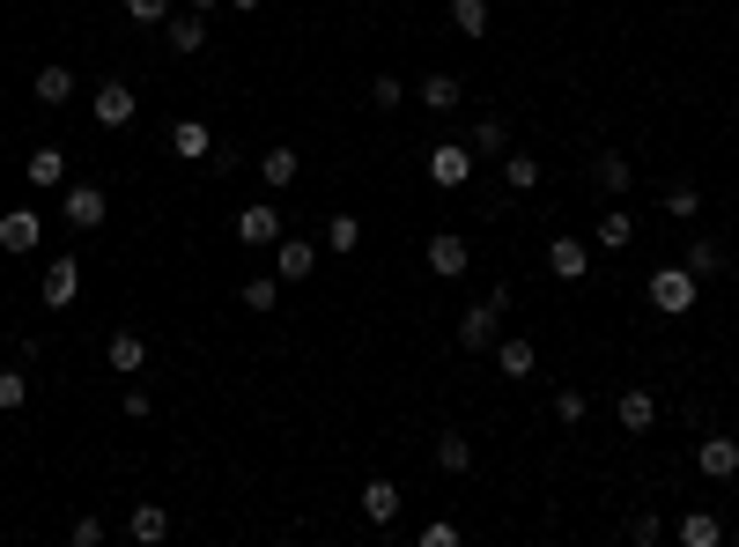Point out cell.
Instances as JSON below:
<instances>
[{
    "mask_svg": "<svg viewBox=\"0 0 739 547\" xmlns=\"http://www.w3.org/2000/svg\"><path fill=\"white\" fill-rule=\"evenodd\" d=\"M503 311H511V289L495 281V289H489L481 303H467V311H459V348H467V355L495 348V325H503Z\"/></svg>",
    "mask_w": 739,
    "mask_h": 547,
    "instance_id": "6da1fadb",
    "label": "cell"
},
{
    "mask_svg": "<svg viewBox=\"0 0 739 547\" xmlns=\"http://www.w3.org/2000/svg\"><path fill=\"white\" fill-rule=\"evenodd\" d=\"M695 289H703V281H695L688 267H658V274H651V303H658L665 319H688V311H695Z\"/></svg>",
    "mask_w": 739,
    "mask_h": 547,
    "instance_id": "7a4b0ae2",
    "label": "cell"
},
{
    "mask_svg": "<svg viewBox=\"0 0 739 547\" xmlns=\"http://www.w3.org/2000/svg\"><path fill=\"white\" fill-rule=\"evenodd\" d=\"M237 245H245V251H274V245H281V207H274V200L237 207Z\"/></svg>",
    "mask_w": 739,
    "mask_h": 547,
    "instance_id": "3957f363",
    "label": "cell"
},
{
    "mask_svg": "<svg viewBox=\"0 0 739 547\" xmlns=\"http://www.w3.org/2000/svg\"><path fill=\"white\" fill-rule=\"evenodd\" d=\"M467 178H473V149H467V141H429V185L459 193Z\"/></svg>",
    "mask_w": 739,
    "mask_h": 547,
    "instance_id": "277c9868",
    "label": "cell"
},
{
    "mask_svg": "<svg viewBox=\"0 0 739 547\" xmlns=\"http://www.w3.org/2000/svg\"><path fill=\"white\" fill-rule=\"evenodd\" d=\"M60 215H67L74 229H104L111 200H104V185H67V193H60Z\"/></svg>",
    "mask_w": 739,
    "mask_h": 547,
    "instance_id": "5b68a950",
    "label": "cell"
},
{
    "mask_svg": "<svg viewBox=\"0 0 739 547\" xmlns=\"http://www.w3.org/2000/svg\"><path fill=\"white\" fill-rule=\"evenodd\" d=\"M38 297H45V311H67V303L82 297V259H45V281H38Z\"/></svg>",
    "mask_w": 739,
    "mask_h": 547,
    "instance_id": "8992f818",
    "label": "cell"
},
{
    "mask_svg": "<svg viewBox=\"0 0 739 547\" xmlns=\"http://www.w3.org/2000/svg\"><path fill=\"white\" fill-rule=\"evenodd\" d=\"M89 111H97V126H133L141 97H133V82H97V97H89Z\"/></svg>",
    "mask_w": 739,
    "mask_h": 547,
    "instance_id": "52a82bcc",
    "label": "cell"
},
{
    "mask_svg": "<svg viewBox=\"0 0 739 547\" xmlns=\"http://www.w3.org/2000/svg\"><path fill=\"white\" fill-rule=\"evenodd\" d=\"M467 267H473L467 237H451V229H437V237H429V274H437V281H459Z\"/></svg>",
    "mask_w": 739,
    "mask_h": 547,
    "instance_id": "ba28073f",
    "label": "cell"
},
{
    "mask_svg": "<svg viewBox=\"0 0 739 547\" xmlns=\"http://www.w3.org/2000/svg\"><path fill=\"white\" fill-rule=\"evenodd\" d=\"M104 363H111L119 377H141V371H148V341L133 333V325H119V333L104 341Z\"/></svg>",
    "mask_w": 739,
    "mask_h": 547,
    "instance_id": "9c48e42d",
    "label": "cell"
},
{
    "mask_svg": "<svg viewBox=\"0 0 739 547\" xmlns=\"http://www.w3.org/2000/svg\"><path fill=\"white\" fill-rule=\"evenodd\" d=\"M311 267H319V245H311V237H281V245H274V274H281V281H311Z\"/></svg>",
    "mask_w": 739,
    "mask_h": 547,
    "instance_id": "30bf717a",
    "label": "cell"
},
{
    "mask_svg": "<svg viewBox=\"0 0 739 547\" xmlns=\"http://www.w3.org/2000/svg\"><path fill=\"white\" fill-rule=\"evenodd\" d=\"M591 185H599L607 200H621L629 185H636V171H629V155H621V149H599V155H591Z\"/></svg>",
    "mask_w": 739,
    "mask_h": 547,
    "instance_id": "8fae6325",
    "label": "cell"
},
{
    "mask_svg": "<svg viewBox=\"0 0 739 547\" xmlns=\"http://www.w3.org/2000/svg\"><path fill=\"white\" fill-rule=\"evenodd\" d=\"M547 274H555V281H585V274H591V245L555 237V245H547Z\"/></svg>",
    "mask_w": 739,
    "mask_h": 547,
    "instance_id": "7c38bea8",
    "label": "cell"
},
{
    "mask_svg": "<svg viewBox=\"0 0 739 547\" xmlns=\"http://www.w3.org/2000/svg\"><path fill=\"white\" fill-rule=\"evenodd\" d=\"M695 466L710 473V481H732L739 473V437H703V444H695Z\"/></svg>",
    "mask_w": 739,
    "mask_h": 547,
    "instance_id": "4fadbf2b",
    "label": "cell"
},
{
    "mask_svg": "<svg viewBox=\"0 0 739 547\" xmlns=\"http://www.w3.org/2000/svg\"><path fill=\"white\" fill-rule=\"evenodd\" d=\"M126 540L163 547V540H171V511H163V503H133V518H126Z\"/></svg>",
    "mask_w": 739,
    "mask_h": 547,
    "instance_id": "5bb4252c",
    "label": "cell"
},
{
    "mask_svg": "<svg viewBox=\"0 0 739 547\" xmlns=\"http://www.w3.org/2000/svg\"><path fill=\"white\" fill-rule=\"evenodd\" d=\"M38 237H45V223H38L30 207H8V215H0V251H38Z\"/></svg>",
    "mask_w": 739,
    "mask_h": 547,
    "instance_id": "9a60e30c",
    "label": "cell"
},
{
    "mask_svg": "<svg viewBox=\"0 0 739 547\" xmlns=\"http://www.w3.org/2000/svg\"><path fill=\"white\" fill-rule=\"evenodd\" d=\"M171 155L178 163H207V155H215V133H207L200 119H178L171 126Z\"/></svg>",
    "mask_w": 739,
    "mask_h": 547,
    "instance_id": "2e32d148",
    "label": "cell"
},
{
    "mask_svg": "<svg viewBox=\"0 0 739 547\" xmlns=\"http://www.w3.org/2000/svg\"><path fill=\"white\" fill-rule=\"evenodd\" d=\"M296 171H303V155H296L289 141H274V149L259 155V178H267V193H289V185H296Z\"/></svg>",
    "mask_w": 739,
    "mask_h": 547,
    "instance_id": "e0dca14e",
    "label": "cell"
},
{
    "mask_svg": "<svg viewBox=\"0 0 739 547\" xmlns=\"http://www.w3.org/2000/svg\"><path fill=\"white\" fill-rule=\"evenodd\" d=\"M415 97L429 104V111H459V104H467V82H459V75H421Z\"/></svg>",
    "mask_w": 739,
    "mask_h": 547,
    "instance_id": "ac0fdd59",
    "label": "cell"
},
{
    "mask_svg": "<svg viewBox=\"0 0 739 547\" xmlns=\"http://www.w3.org/2000/svg\"><path fill=\"white\" fill-rule=\"evenodd\" d=\"M614 422L629 429V437H643V429L658 422V399L643 393V385H636V393H621V399H614Z\"/></svg>",
    "mask_w": 739,
    "mask_h": 547,
    "instance_id": "d6986e66",
    "label": "cell"
},
{
    "mask_svg": "<svg viewBox=\"0 0 739 547\" xmlns=\"http://www.w3.org/2000/svg\"><path fill=\"white\" fill-rule=\"evenodd\" d=\"M681 267H688L695 281H717V274H725V245H717V237H695V245L681 251Z\"/></svg>",
    "mask_w": 739,
    "mask_h": 547,
    "instance_id": "ffe728a7",
    "label": "cell"
},
{
    "mask_svg": "<svg viewBox=\"0 0 739 547\" xmlns=\"http://www.w3.org/2000/svg\"><path fill=\"white\" fill-rule=\"evenodd\" d=\"M636 237V223H629V207H599V229H591V245L599 251H621Z\"/></svg>",
    "mask_w": 739,
    "mask_h": 547,
    "instance_id": "44dd1931",
    "label": "cell"
},
{
    "mask_svg": "<svg viewBox=\"0 0 739 547\" xmlns=\"http://www.w3.org/2000/svg\"><path fill=\"white\" fill-rule=\"evenodd\" d=\"M30 185H38V193H52V185H67V155L52 149V141H45V149H30Z\"/></svg>",
    "mask_w": 739,
    "mask_h": 547,
    "instance_id": "7402d4cb",
    "label": "cell"
},
{
    "mask_svg": "<svg viewBox=\"0 0 739 547\" xmlns=\"http://www.w3.org/2000/svg\"><path fill=\"white\" fill-rule=\"evenodd\" d=\"M363 518L370 525H393L399 518V489H393V481H363Z\"/></svg>",
    "mask_w": 739,
    "mask_h": 547,
    "instance_id": "603a6c76",
    "label": "cell"
},
{
    "mask_svg": "<svg viewBox=\"0 0 739 547\" xmlns=\"http://www.w3.org/2000/svg\"><path fill=\"white\" fill-rule=\"evenodd\" d=\"M163 37H171V52H185V60H193V52L207 45V15H193V8H185L178 23H163Z\"/></svg>",
    "mask_w": 739,
    "mask_h": 547,
    "instance_id": "cb8c5ba5",
    "label": "cell"
},
{
    "mask_svg": "<svg viewBox=\"0 0 739 547\" xmlns=\"http://www.w3.org/2000/svg\"><path fill=\"white\" fill-rule=\"evenodd\" d=\"M30 89H38V104H74V67H60V60H52V67H38V82H30Z\"/></svg>",
    "mask_w": 739,
    "mask_h": 547,
    "instance_id": "d4e9b609",
    "label": "cell"
},
{
    "mask_svg": "<svg viewBox=\"0 0 739 547\" xmlns=\"http://www.w3.org/2000/svg\"><path fill=\"white\" fill-rule=\"evenodd\" d=\"M503 185H511V193H533V185H540V155L503 149Z\"/></svg>",
    "mask_w": 739,
    "mask_h": 547,
    "instance_id": "484cf974",
    "label": "cell"
},
{
    "mask_svg": "<svg viewBox=\"0 0 739 547\" xmlns=\"http://www.w3.org/2000/svg\"><path fill=\"white\" fill-rule=\"evenodd\" d=\"M451 30L481 45V37H489V0H451Z\"/></svg>",
    "mask_w": 739,
    "mask_h": 547,
    "instance_id": "4316f807",
    "label": "cell"
},
{
    "mask_svg": "<svg viewBox=\"0 0 739 547\" xmlns=\"http://www.w3.org/2000/svg\"><path fill=\"white\" fill-rule=\"evenodd\" d=\"M681 540L688 547H717L725 540V518H717V511H688V518H681Z\"/></svg>",
    "mask_w": 739,
    "mask_h": 547,
    "instance_id": "83f0119b",
    "label": "cell"
},
{
    "mask_svg": "<svg viewBox=\"0 0 739 547\" xmlns=\"http://www.w3.org/2000/svg\"><path fill=\"white\" fill-rule=\"evenodd\" d=\"M467 149H473V155H503V149H511V126H503V119L489 111V119H481V126L467 133Z\"/></svg>",
    "mask_w": 739,
    "mask_h": 547,
    "instance_id": "f1b7e54d",
    "label": "cell"
},
{
    "mask_svg": "<svg viewBox=\"0 0 739 547\" xmlns=\"http://www.w3.org/2000/svg\"><path fill=\"white\" fill-rule=\"evenodd\" d=\"M533 363H540L533 341H503V348H495V371H503V377H533Z\"/></svg>",
    "mask_w": 739,
    "mask_h": 547,
    "instance_id": "f546056e",
    "label": "cell"
},
{
    "mask_svg": "<svg viewBox=\"0 0 739 547\" xmlns=\"http://www.w3.org/2000/svg\"><path fill=\"white\" fill-rule=\"evenodd\" d=\"M437 466H443V473H467V466H473V444L459 437V429H443V437H437Z\"/></svg>",
    "mask_w": 739,
    "mask_h": 547,
    "instance_id": "4dcf8cb0",
    "label": "cell"
},
{
    "mask_svg": "<svg viewBox=\"0 0 739 547\" xmlns=\"http://www.w3.org/2000/svg\"><path fill=\"white\" fill-rule=\"evenodd\" d=\"M281 303V274H251L245 281V311H274Z\"/></svg>",
    "mask_w": 739,
    "mask_h": 547,
    "instance_id": "1f68e13d",
    "label": "cell"
},
{
    "mask_svg": "<svg viewBox=\"0 0 739 547\" xmlns=\"http://www.w3.org/2000/svg\"><path fill=\"white\" fill-rule=\"evenodd\" d=\"M363 245V223H355V215H333V223H325V251H355Z\"/></svg>",
    "mask_w": 739,
    "mask_h": 547,
    "instance_id": "d6a6232c",
    "label": "cell"
},
{
    "mask_svg": "<svg viewBox=\"0 0 739 547\" xmlns=\"http://www.w3.org/2000/svg\"><path fill=\"white\" fill-rule=\"evenodd\" d=\"M665 215H673V223H695V215H703V193H695V185H673V193H665Z\"/></svg>",
    "mask_w": 739,
    "mask_h": 547,
    "instance_id": "836d02e7",
    "label": "cell"
},
{
    "mask_svg": "<svg viewBox=\"0 0 739 547\" xmlns=\"http://www.w3.org/2000/svg\"><path fill=\"white\" fill-rule=\"evenodd\" d=\"M23 399H30V377L23 371H0V415H15Z\"/></svg>",
    "mask_w": 739,
    "mask_h": 547,
    "instance_id": "e575fe53",
    "label": "cell"
},
{
    "mask_svg": "<svg viewBox=\"0 0 739 547\" xmlns=\"http://www.w3.org/2000/svg\"><path fill=\"white\" fill-rule=\"evenodd\" d=\"M370 104H377V111H399V104H407V82L377 75V82H370Z\"/></svg>",
    "mask_w": 739,
    "mask_h": 547,
    "instance_id": "d590c367",
    "label": "cell"
},
{
    "mask_svg": "<svg viewBox=\"0 0 739 547\" xmlns=\"http://www.w3.org/2000/svg\"><path fill=\"white\" fill-rule=\"evenodd\" d=\"M585 407H591V399L563 385V393H555V422H563V429H577V422H585Z\"/></svg>",
    "mask_w": 739,
    "mask_h": 547,
    "instance_id": "8d00e7d4",
    "label": "cell"
},
{
    "mask_svg": "<svg viewBox=\"0 0 739 547\" xmlns=\"http://www.w3.org/2000/svg\"><path fill=\"white\" fill-rule=\"evenodd\" d=\"M629 540H636V547H658V540H665V525L643 511V518H629Z\"/></svg>",
    "mask_w": 739,
    "mask_h": 547,
    "instance_id": "74e56055",
    "label": "cell"
},
{
    "mask_svg": "<svg viewBox=\"0 0 739 547\" xmlns=\"http://www.w3.org/2000/svg\"><path fill=\"white\" fill-rule=\"evenodd\" d=\"M126 15H133V23H163V15H171V0H126Z\"/></svg>",
    "mask_w": 739,
    "mask_h": 547,
    "instance_id": "f35d334b",
    "label": "cell"
},
{
    "mask_svg": "<svg viewBox=\"0 0 739 547\" xmlns=\"http://www.w3.org/2000/svg\"><path fill=\"white\" fill-rule=\"evenodd\" d=\"M421 547H459V525H443V518H429V525H421Z\"/></svg>",
    "mask_w": 739,
    "mask_h": 547,
    "instance_id": "ab89813d",
    "label": "cell"
},
{
    "mask_svg": "<svg viewBox=\"0 0 739 547\" xmlns=\"http://www.w3.org/2000/svg\"><path fill=\"white\" fill-rule=\"evenodd\" d=\"M67 533H74V547H97V540H104V518H89V511H82Z\"/></svg>",
    "mask_w": 739,
    "mask_h": 547,
    "instance_id": "60d3db41",
    "label": "cell"
},
{
    "mask_svg": "<svg viewBox=\"0 0 739 547\" xmlns=\"http://www.w3.org/2000/svg\"><path fill=\"white\" fill-rule=\"evenodd\" d=\"M119 407H126V422H148V407H156V399H148L141 385H126V399H119Z\"/></svg>",
    "mask_w": 739,
    "mask_h": 547,
    "instance_id": "b9f144b4",
    "label": "cell"
},
{
    "mask_svg": "<svg viewBox=\"0 0 739 547\" xmlns=\"http://www.w3.org/2000/svg\"><path fill=\"white\" fill-rule=\"evenodd\" d=\"M185 8H193V15H215V8H222V0H185Z\"/></svg>",
    "mask_w": 739,
    "mask_h": 547,
    "instance_id": "7bdbcfd3",
    "label": "cell"
},
{
    "mask_svg": "<svg viewBox=\"0 0 739 547\" xmlns=\"http://www.w3.org/2000/svg\"><path fill=\"white\" fill-rule=\"evenodd\" d=\"M229 8H259V0H229Z\"/></svg>",
    "mask_w": 739,
    "mask_h": 547,
    "instance_id": "ee69618b",
    "label": "cell"
}]
</instances>
